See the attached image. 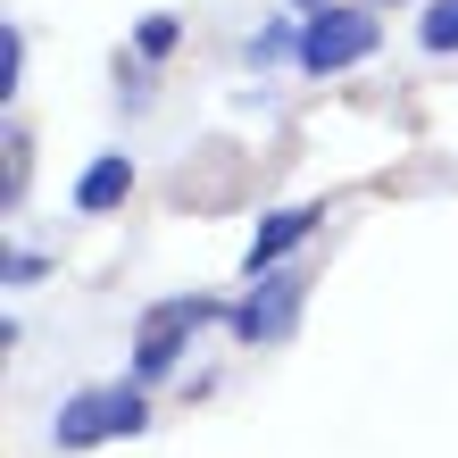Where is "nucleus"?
<instances>
[{
	"label": "nucleus",
	"instance_id": "obj_1",
	"mask_svg": "<svg viewBox=\"0 0 458 458\" xmlns=\"http://www.w3.org/2000/svg\"><path fill=\"white\" fill-rule=\"evenodd\" d=\"M150 425V384H84L75 400H59L50 417V442L59 450H100V442H133Z\"/></svg>",
	"mask_w": 458,
	"mask_h": 458
},
{
	"label": "nucleus",
	"instance_id": "obj_2",
	"mask_svg": "<svg viewBox=\"0 0 458 458\" xmlns=\"http://www.w3.org/2000/svg\"><path fill=\"white\" fill-rule=\"evenodd\" d=\"M375 50H384V17L359 9V0H334V9H317V17L301 25V67H309V75L367 67Z\"/></svg>",
	"mask_w": 458,
	"mask_h": 458
},
{
	"label": "nucleus",
	"instance_id": "obj_3",
	"mask_svg": "<svg viewBox=\"0 0 458 458\" xmlns=\"http://www.w3.org/2000/svg\"><path fill=\"white\" fill-rule=\"evenodd\" d=\"M217 317H233V301H208V292L158 301V309L142 317V334H133V384H158V375L183 359V342H192L200 326H217Z\"/></svg>",
	"mask_w": 458,
	"mask_h": 458
},
{
	"label": "nucleus",
	"instance_id": "obj_4",
	"mask_svg": "<svg viewBox=\"0 0 458 458\" xmlns=\"http://www.w3.org/2000/svg\"><path fill=\"white\" fill-rule=\"evenodd\" d=\"M292 326H301V276H259L250 292L233 301V317H225V334L233 342H284Z\"/></svg>",
	"mask_w": 458,
	"mask_h": 458
},
{
	"label": "nucleus",
	"instance_id": "obj_5",
	"mask_svg": "<svg viewBox=\"0 0 458 458\" xmlns=\"http://www.w3.org/2000/svg\"><path fill=\"white\" fill-rule=\"evenodd\" d=\"M309 233H317V200H301V208H267L259 233H250V276H284V259L301 250Z\"/></svg>",
	"mask_w": 458,
	"mask_h": 458
},
{
	"label": "nucleus",
	"instance_id": "obj_6",
	"mask_svg": "<svg viewBox=\"0 0 458 458\" xmlns=\"http://www.w3.org/2000/svg\"><path fill=\"white\" fill-rule=\"evenodd\" d=\"M125 192H133V158H117V150H109V158H92V167L75 175V208H84V217H109Z\"/></svg>",
	"mask_w": 458,
	"mask_h": 458
},
{
	"label": "nucleus",
	"instance_id": "obj_7",
	"mask_svg": "<svg viewBox=\"0 0 458 458\" xmlns=\"http://www.w3.org/2000/svg\"><path fill=\"white\" fill-rule=\"evenodd\" d=\"M417 50L458 59V0H425V17H417Z\"/></svg>",
	"mask_w": 458,
	"mask_h": 458
},
{
	"label": "nucleus",
	"instance_id": "obj_8",
	"mask_svg": "<svg viewBox=\"0 0 458 458\" xmlns=\"http://www.w3.org/2000/svg\"><path fill=\"white\" fill-rule=\"evenodd\" d=\"M183 42V17H167V9H158V17H142V25H133V59H167V50Z\"/></svg>",
	"mask_w": 458,
	"mask_h": 458
},
{
	"label": "nucleus",
	"instance_id": "obj_9",
	"mask_svg": "<svg viewBox=\"0 0 458 458\" xmlns=\"http://www.w3.org/2000/svg\"><path fill=\"white\" fill-rule=\"evenodd\" d=\"M242 59H250V67H276V59H301V34H292V25L276 17V25H259V34H250V50H242Z\"/></svg>",
	"mask_w": 458,
	"mask_h": 458
},
{
	"label": "nucleus",
	"instance_id": "obj_10",
	"mask_svg": "<svg viewBox=\"0 0 458 458\" xmlns=\"http://www.w3.org/2000/svg\"><path fill=\"white\" fill-rule=\"evenodd\" d=\"M17 67H25V34L0 25V100H17Z\"/></svg>",
	"mask_w": 458,
	"mask_h": 458
},
{
	"label": "nucleus",
	"instance_id": "obj_11",
	"mask_svg": "<svg viewBox=\"0 0 458 458\" xmlns=\"http://www.w3.org/2000/svg\"><path fill=\"white\" fill-rule=\"evenodd\" d=\"M284 9H309V17H317V9H334V0H284Z\"/></svg>",
	"mask_w": 458,
	"mask_h": 458
},
{
	"label": "nucleus",
	"instance_id": "obj_12",
	"mask_svg": "<svg viewBox=\"0 0 458 458\" xmlns=\"http://www.w3.org/2000/svg\"><path fill=\"white\" fill-rule=\"evenodd\" d=\"M367 9H384V0H367Z\"/></svg>",
	"mask_w": 458,
	"mask_h": 458
}]
</instances>
